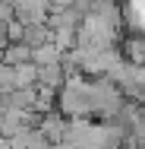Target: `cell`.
<instances>
[{
  "label": "cell",
  "mask_w": 145,
  "mask_h": 149,
  "mask_svg": "<svg viewBox=\"0 0 145 149\" xmlns=\"http://www.w3.org/2000/svg\"><path fill=\"white\" fill-rule=\"evenodd\" d=\"M13 16L22 26H44L47 16H51V3H44V0H19V3H13Z\"/></svg>",
  "instance_id": "obj_2"
},
{
  "label": "cell",
  "mask_w": 145,
  "mask_h": 149,
  "mask_svg": "<svg viewBox=\"0 0 145 149\" xmlns=\"http://www.w3.org/2000/svg\"><path fill=\"white\" fill-rule=\"evenodd\" d=\"M0 63H6V67H25V63H32V51L25 45H6Z\"/></svg>",
  "instance_id": "obj_6"
},
{
  "label": "cell",
  "mask_w": 145,
  "mask_h": 149,
  "mask_svg": "<svg viewBox=\"0 0 145 149\" xmlns=\"http://www.w3.org/2000/svg\"><path fill=\"white\" fill-rule=\"evenodd\" d=\"M120 149H136V146H133V143H126V146H120Z\"/></svg>",
  "instance_id": "obj_8"
},
{
  "label": "cell",
  "mask_w": 145,
  "mask_h": 149,
  "mask_svg": "<svg viewBox=\"0 0 145 149\" xmlns=\"http://www.w3.org/2000/svg\"><path fill=\"white\" fill-rule=\"evenodd\" d=\"M117 54L126 67L133 70H145V32H136V29H126L117 41Z\"/></svg>",
  "instance_id": "obj_1"
},
{
  "label": "cell",
  "mask_w": 145,
  "mask_h": 149,
  "mask_svg": "<svg viewBox=\"0 0 145 149\" xmlns=\"http://www.w3.org/2000/svg\"><path fill=\"white\" fill-rule=\"evenodd\" d=\"M66 124L69 120L57 114V111H51V114H44L41 124H38V130H41V136L51 143V146H63V140H66Z\"/></svg>",
  "instance_id": "obj_3"
},
{
  "label": "cell",
  "mask_w": 145,
  "mask_h": 149,
  "mask_svg": "<svg viewBox=\"0 0 145 149\" xmlns=\"http://www.w3.org/2000/svg\"><path fill=\"white\" fill-rule=\"evenodd\" d=\"M54 41V29L44 22V26H25L22 32V45L29 48V51H38V48H44V45H51Z\"/></svg>",
  "instance_id": "obj_4"
},
{
  "label": "cell",
  "mask_w": 145,
  "mask_h": 149,
  "mask_svg": "<svg viewBox=\"0 0 145 149\" xmlns=\"http://www.w3.org/2000/svg\"><path fill=\"white\" fill-rule=\"evenodd\" d=\"M13 19H16V16H13V3H3V0H0V22L10 26Z\"/></svg>",
  "instance_id": "obj_7"
},
{
  "label": "cell",
  "mask_w": 145,
  "mask_h": 149,
  "mask_svg": "<svg viewBox=\"0 0 145 149\" xmlns=\"http://www.w3.org/2000/svg\"><path fill=\"white\" fill-rule=\"evenodd\" d=\"M60 60H63V51H60L54 41L44 45V48H38V51H32V63H35L38 70H44V67H57Z\"/></svg>",
  "instance_id": "obj_5"
}]
</instances>
